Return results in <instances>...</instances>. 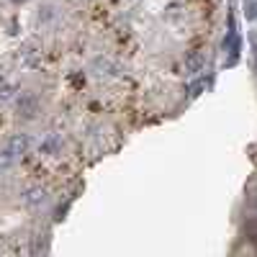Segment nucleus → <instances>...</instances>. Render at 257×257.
Here are the masks:
<instances>
[{
    "label": "nucleus",
    "instance_id": "f257e3e1",
    "mask_svg": "<svg viewBox=\"0 0 257 257\" xmlns=\"http://www.w3.org/2000/svg\"><path fill=\"white\" fill-rule=\"evenodd\" d=\"M13 103H16L18 118H26V121H34L39 116V111H41V103H39V98L34 93H18Z\"/></svg>",
    "mask_w": 257,
    "mask_h": 257
},
{
    "label": "nucleus",
    "instance_id": "f03ea898",
    "mask_svg": "<svg viewBox=\"0 0 257 257\" xmlns=\"http://www.w3.org/2000/svg\"><path fill=\"white\" fill-rule=\"evenodd\" d=\"M21 201H24V206L29 211H41L49 203V190L44 185H31V188H26L24 193H21Z\"/></svg>",
    "mask_w": 257,
    "mask_h": 257
},
{
    "label": "nucleus",
    "instance_id": "7ed1b4c3",
    "mask_svg": "<svg viewBox=\"0 0 257 257\" xmlns=\"http://www.w3.org/2000/svg\"><path fill=\"white\" fill-rule=\"evenodd\" d=\"M6 147L21 160L24 155H29V149L34 147V142H31V137H29L26 132H16V134H11V137L6 139Z\"/></svg>",
    "mask_w": 257,
    "mask_h": 257
},
{
    "label": "nucleus",
    "instance_id": "20e7f679",
    "mask_svg": "<svg viewBox=\"0 0 257 257\" xmlns=\"http://www.w3.org/2000/svg\"><path fill=\"white\" fill-rule=\"evenodd\" d=\"M93 72L98 75V77H118V67L108 59V57H95L93 59Z\"/></svg>",
    "mask_w": 257,
    "mask_h": 257
},
{
    "label": "nucleus",
    "instance_id": "39448f33",
    "mask_svg": "<svg viewBox=\"0 0 257 257\" xmlns=\"http://www.w3.org/2000/svg\"><path fill=\"white\" fill-rule=\"evenodd\" d=\"M62 152V139L57 134H47V137H41L39 142V155H47V157H57Z\"/></svg>",
    "mask_w": 257,
    "mask_h": 257
},
{
    "label": "nucleus",
    "instance_id": "423d86ee",
    "mask_svg": "<svg viewBox=\"0 0 257 257\" xmlns=\"http://www.w3.org/2000/svg\"><path fill=\"white\" fill-rule=\"evenodd\" d=\"M18 93H21L18 82L6 77V75H0V103H13Z\"/></svg>",
    "mask_w": 257,
    "mask_h": 257
},
{
    "label": "nucleus",
    "instance_id": "0eeeda50",
    "mask_svg": "<svg viewBox=\"0 0 257 257\" xmlns=\"http://www.w3.org/2000/svg\"><path fill=\"white\" fill-rule=\"evenodd\" d=\"M16 162H18V157L11 152V149H8L6 144L0 147V175L8 173V170H13V167H16Z\"/></svg>",
    "mask_w": 257,
    "mask_h": 257
},
{
    "label": "nucleus",
    "instance_id": "6e6552de",
    "mask_svg": "<svg viewBox=\"0 0 257 257\" xmlns=\"http://www.w3.org/2000/svg\"><path fill=\"white\" fill-rule=\"evenodd\" d=\"M57 18V8L54 6H44V8H39V24H47V21Z\"/></svg>",
    "mask_w": 257,
    "mask_h": 257
},
{
    "label": "nucleus",
    "instance_id": "1a4fd4ad",
    "mask_svg": "<svg viewBox=\"0 0 257 257\" xmlns=\"http://www.w3.org/2000/svg\"><path fill=\"white\" fill-rule=\"evenodd\" d=\"M201 64H203V57H201V54H190V57H188V62H185V67H188L190 72H196V70L201 67Z\"/></svg>",
    "mask_w": 257,
    "mask_h": 257
}]
</instances>
